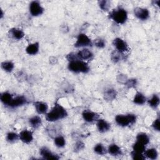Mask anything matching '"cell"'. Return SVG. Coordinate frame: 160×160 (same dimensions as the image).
<instances>
[{"label": "cell", "mask_w": 160, "mask_h": 160, "mask_svg": "<svg viewBox=\"0 0 160 160\" xmlns=\"http://www.w3.org/2000/svg\"><path fill=\"white\" fill-rule=\"evenodd\" d=\"M66 109L60 104L56 102L51 110L46 114V119L49 122H55L68 116Z\"/></svg>", "instance_id": "1"}, {"label": "cell", "mask_w": 160, "mask_h": 160, "mask_svg": "<svg viewBox=\"0 0 160 160\" xmlns=\"http://www.w3.org/2000/svg\"><path fill=\"white\" fill-rule=\"evenodd\" d=\"M68 69L74 73H88L90 71L89 66L84 61L78 59L70 61L68 65Z\"/></svg>", "instance_id": "2"}, {"label": "cell", "mask_w": 160, "mask_h": 160, "mask_svg": "<svg viewBox=\"0 0 160 160\" xmlns=\"http://www.w3.org/2000/svg\"><path fill=\"white\" fill-rule=\"evenodd\" d=\"M108 17L116 23L122 24L125 23L128 19V12L124 8L118 7L112 9L109 13Z\"/></svg>", "instance_id": "3"}, {"label": "cell", "mask_w": 160, "mask_h": 160, "mask_svg": "<svg viewBox=\"0 0 160 160\" xmlns=\"http://www.w3.org/2000/svg\"><path fill=\"white\" fill-rule=\"evenodd\" d=\"M115 121L121 127H127L134 124L136 121V117L133 114H118L115 117Z\"/></svg>", "instance_id": "4"}, {"label": "cell", "mask_w": 160, "mask_h": 160, "mask_svg": "<svg viewBox=\"0 0 160 160\" xmlns=\"http://www.w3.org/2000/svg\"><path fill=\"white\" fill-rule=\"evenodd\" d=\"M92 42L91 39L85 34L81 33L78 34L76 41L74 44L75 48H82V47H89L92 46Z\"/></svg>", "instance_id": "5"}, {"label": "cell", "mask_w": 160, "mask_h": 160, "mask_svg": "<svg viewBox=\"0 0 160 160\" xmlns=\"http://www.w3.org/2000/svg\"><path fill=\"white\" fill-rule=\"evenodd\" d=\"M29 9L31 16L34 17L41 16L44 11V8L41 6L40 2L38 1H32L29 4Z\"/></svg>", "instance_id": "6"}, {"label": "cell", "mask_w": 160, "mask_h": 160, "mask_svg": "<svg viewBox=\"0 0 160 160\" xmlns=\"http://www.w3.org/2000/svg\"><path fill=\"white\" fill-rule=\"evenodd\" d=\"M112 44L116 48V51L124 53L125 52H127L129 51V47L127 42L124 41L122 39L120 38H116L114 39L112 41Z\"/></svg>", "instance_id": "7"}, {"label": "cell", "mask_w": 160, "mask_h": 160, "mask_svg": "<svg viewBox=\"0 0 160 160\" xmlns=\"http://www.w3.org/2000/svg\"><path fill=\"white\" fill-rule=\"evenodd\" d=\"M134 14L141 21L147 20L149 18V11L147 8L137 7L134 9Z\"/></svg>", "instance_id": "8"}, {"label": "cell", "mask_w": 160, "mask_h": 160, "mask_svg": "<svg viewBox=\"0 0 160 160\" xmlns=\"http://www.w3.org/2000/svg\"><path fill=\"white\" fill-rule=\"evenodd\" d=\"M39 154L44 159H59V156L57 154L52 152L48 148L42 147L39 149Z\"/></svg>", "instance_id": "9"}, {"label": "cell", "mask_w": 160, "mask_h": 160, "mask_svg": "<svg viewBox=\"0 0 160 160\" xmlns=\"http://www.w3.org/2000/svg\"><path fill=\"white\" fill-rule=\"evenodd\" d=\"M83 119L88 122H92L97 121L99 119V115L90 110H84L82 113Z\"/></svg>", "instance_id": "10"}, {"label": "cell", "mask_w": 160, "mask_h": 160, "mask_svg": "<svg viewBox=\"0 0 160 160\" xmlns=\"http://www.w3.org/2000/svg\"><path fill=\"white\" fill-rule=\"evenodd\" d=\"M28 103L27 98L22 95H19L13 98L8 107L11 108H18L19 106H22Z\"/></svg>", "instance_id": "11"}, {"label": "cell", "mask_w": 160, "mask_h": 160, "mask_svg": "<svg viewBox=\"0 0 160 160\" xmlns=\"http://www.w3.org/2000/svg\"><path fill=\"white\" fill-rule=\"evenodd\" d=\"M19 139L25 144H29L33 140L32 131L28 129H24L19 134Z\"/></svg>", "instance_id": "12"}, {"label": "cell", "mask_w": 160, "mask_h": 160, "mask_svg": "<svg viewBox=\"0 0 160 160\" xmlns=\"http://www.w3.org/2000/svg\"><path fill=\"white\" fill-rule=\"evenodd\" d=\"M78 56L79 59L82 61H89L93 58L94 54L92 51L87 48L82 49L77 52Z\"/></svg>", "instance_id": "13"}, {"label": "cell", "mask_w": 160, "mask_h": 160, "mask_svg": "<svg viewBox=\"0 0 160 160\" xmlns=\"http://www.w3.org/2000/svg\"><path fill=\"white\" fill-rule=\"evenodd\" d=\"M33 105L35 108V109L38 114H46L48 109V105L46 102L37 101L34 102Z\"/></svg>", "instance_id": "14"}, {"label": "cell", "mask_w": 160, "mask_h": 160, "mask_svg": "<svg viewBox=\"0 0 160 160\" xmlns=\"http://www.w3.org/2000/svg\"><path fill=\"white\" fill-rule=\"evenodd\" d=\"M96 126L99 132L101 133L108 131L111 128V124L107 121L103 119H99L96 121Z\"/></svg>", "instance_id": "15"}, {"label": "cell", "mask_w": 160, "mask_h": 160, "mask_svg": "<svg viewBox=\"0 0 160 160\" xmlns=\"http://www.w3.org/2000/svg\"><path fill=\"white\" fill-rule=\"evenodd\" d=\"M9 35L16 40H20L24 36V32L21 29L17 28H12L9 30Z\"/></svg>", "instance_id": "16"}, {"label": "cell", "mask_w": 160, "mask_h": 160, "mask_svg": "<svg viewBox=\"0 0 160 160\" xmlns=\"http://www.w3.org/2000/svg\"><path fill=\"white\" fill-rule=\"evenodd\" d=\"M108 152L112 156H118L122 154V150L121 148L115 143L111 144L108 148Z\"/></svg>", "instance_id": "17"}, {"label": "cell", "mask_w": 160, "mask_h": 160, "mask_svg": "<svg viewBox=\"0 0 160 160\" xmlns=\"http://www.w3.org/2000/svg\"><path fill=\"white\" fill-rule=\"evenodd\" d=\"M117 92L113 88L106 89L103 94L104 98L108 101H112L116 98Z\"/></svg>", "instance_id": "18"}, {"label": "cell", "mask_w": 160, "mask_h": 160, "mask_svg": "<svg viewBox=\"0 0 160 160\" xmlns=\"http://www.w3.org/2000/svg\"><path fill=\"white\" fill-rule=\"evenodd\" d=\"M39 43L36 42L34 43L29 44L26 48V52L29 55H36L39 52Z\"/></svg>", "instance_id": "19"}, {"label": "cell", "mask_w": 160, "mask_h": 160, "mask_svg": "<svg viewBox=\"0 0 160 160\" xmlns=\"http://www.w3.org/2000/svg\"><path fill=\"white\" fill-rule=\"evenodd\" d=\"M13 96L11 93L8 92V91H4L2 92L0 95V99L2 102V103L6 106H9L12 100L13 99Z\"/></svg>", "instance_id": "20"}, {"label": "cell", "mask_w": 160, "mask_h": 160, "mask_svg": "<svg viewBox=\"0 0 160 160\" xmlns=\"http://www.w3.org/2000/svg\"><path fill=\"white\" fill-rule=\"evenodd\" d=\"M29 123L34 129H38L42 124L41 118L39 116H34L29 119Z\"/></svg>", "instance_id": "21"}, {"label": "cell", "mask_w": 160, "mask_h": 160, "mask_svg": "<svg viewBox=\"0 0 160 160\" xmlns=\"http://www.w3.org/2000/svg\"><path fill=\"white\" fill-rule=\"evenodd\" d=\"M132 101L137 105H143L146 101V98L141 92H137L133 98Z\"/></svg>", "instance_id": "22"}, {"label": "cell", "mask_w": 160, "mask_h": 160, "mask_svg": "<svg viewBox=\"0 0 160 160\" xmlns=\"http://www.w3.org/2000/svg\"><path fill=\"white\" fill-rule=\"evenodd\" d=\"M111 61L114 62V63H118L119 61H121V60H123L125 59V56L124 54V53L120 52L118 51H114L111 54Z\"/></svg>", "instance_id": "23"}, {"label": "cell", "mask_w": 160, "mask_h": 160, "mask_svg": "<svg viewBox=\"0 0 160 160\" xmlns=\"http://www.w3.org/2000/svg\"><path fill=\"white\" fill-rule=\"evenodd\" d=\"M136 141H138L144 145L148 144L149 142V140H150L149 136L146 133L143 132L138 133V134L136 135Z\"/></svg>", "instance_id": "24"}, {"label": "cell", "mask_w": 160, "mask_h": 160, "mask_svg": "<svg viewBox=\"0 0 160 160\" xmlns=\"http://www.w3.org/2000/svg\"><path fill=\"white\" fill-rule=\"evenodd\" d=\"M144 155L145 157L150 159H156L158 156V152L155 148H149L146 149L144 152Z\"/></svg>", "instance_id": "25"}, {"label": "cell", "mask_w": 160, "mask_h": 160, "mask_svg": "<svg viewBox=\"0 0 160 160\" xmlns=\"http://www.w3.org/2000/svg\"><path fill=\"white\" fill-rule=\"evenodd\" d=\"M94 152L98 155L103 156L108 153V149L106 148L101 143H98L96 144L93 149Z\"/></svg>", "instance_id": "26"}, {"label": "cell", "mask_w": 160, "mask_h": 160, "mask_svg": "<svg viewBox=\"0 0 160 160\" xmlns=\"http://www.w3.org/2000/svg\"><path fill=\"white\" fill-rule=\"evenodd\" d=\"M1 67L4 71L11 72L14 68V64L11 61H4L1 62Z\"/></svg>", "instance_id": "27"}, {"label": "cell", "mask_w": 160, "mask_h": 160, "mask_svg": "<svg viewBox=\"0 0 160 160\" xmlns=\"http://www.w3.org/2000/svg\"><path fill=\"white\" fill-rule=\"evenodd\" d=\"M160 102V99L158 95L157 94H153L151 98L148 100V104L150 107H151L153 109H156Z\"/></svg>", "instance_id": "28"}, {"label": "cell", "mask_w": 160, "mask_h": 160, "mask_svg": "<svg viewBox=\"0 0 160 160\" xmlns=\"http://www.w3.org/2000/svg\"><path fill=\"white\" fill-rule=\"evenodd\" d=\"M6 139L9 143H14L19 139V135L14 132H9L6 134Z\"/></svg>", "instance_id": "29"}, {"label": "cell", "mask_w": 160, "mask_h": 160, "mask_svg": "<svg viewBox=\"0 0 160 160\" xmlns=\"http://www.w3.org/2000/svg\"><path fill=\"white\" fill-rule=\"evenodd\" d=\"M54 142L56 146L58 148H63L66 145V140L61 135L56 136L54 139Z\"/></svg>", "instance_id": "30"}, {"label": "cell", "mask_w": 160, "mask_h": 160, "mask_svg": "<svg viewBox=\"0 0 160 160\" xmlns=\"http://www.w3.org/2000/svg\"><path fill=\"white\" fill-rule=\"evenodd\" d=\"M132 151H134L136 152H138L140 153H144V151L146 150V145L136 141L132 144Z\"/></svg>", "instance_id": "31"}, {"label": "cell", "mask_w": 160, "mask_h": 160, "mask_svg": "<svg viewBox=\"0 0 160 160\" xmlns=\"http://www.w3.org/2000/svg\"><path fill=\"white\" fill-rule=\"evenodd\" d=\"M99 8L104 11H107L111 7V1L108 0H101L98 1Z\"/></svg>", "instance_id": "32"}, {"label": "cell", "mask_w": 160, "mask_h": 160, "mask_svg": "<svg viewBox=\"0 0 160 160\" xmlns=\"http://www.w3.org/2000/svg\"><path fill=\"white\" fill-rule=\"evenodd\" d=\"M94 45L98 48L102 49L106 46V41L102 38H98L94 41Z\"/></svg>", "instance_id": "33"}, {"label": "cell", "mask_w": 160, "mask_h": 160, "mask_svg": "<svg viewBox=\"0 0 160 160\" xmlns=\"http://www.w3.org/2000/svg\"><path fill=\"white\" fill-rule=\"evenodd\" d=\"M131 156L134 160H144L146 158L143 153H140L134 151H132L131 152Z\"/></svg>", "instance_id": "34"}, {"label": "cell", "mask_w": 160, "mask_h": 160, "mask_svg": "<svg viewBox=\"0 0 160 160\" xmlns=\"http://www.w3.org/2000/svg\"><path fill=\"white\" fill-rule=\"evenodd\" d=\"M84 147H85L84 143L81 141H78L74 144L73 149H74V152H79L80 151L82 150L84 148Z\"/></svg>", "instance_id": "35"}, {"label": "cell", "mask_w": 160, "mask_h": 160, "mask_svg": "<svg viewBox=\"0 0 160 160\" xmlns=\"http://www.w3.org/2000/svg\"><path fill=\"white\" fill-rule=\"evenodd\" d=\"M124 85L128 88H135L137 85V79H127L126 82L124 83Z\"/></svg>", "instance_id": "36"}, {"label": "cell", "mask_w": 160, "mask_h": 160, "mask_svg": "<svg viewBox=\"0 0 160 160\" xmlns=\"http://www.w3.org/2000/svg\"><path fill=\"white\" fill-rule=\"evenodd\" d=\"M66 59H67V60H68L69 62L79 59V58L78 56L77 52L75 53V52H71L68 54L67 56H66Z\"/></svg>", "instance_id": "37"}, {"label": "cell", "mask_w": 160, "mask_h": 160, "mask_svg": "<svg viewBox=\"0 0 160 160\" xmlns=\"http://www.w3.org/2000/svg\"><path fill=\"white\" fill-rule=\"evenodd\" d=\"M160 122L159 118H157L152 124V128L156 131H159L160 129Z\"/></svg>", "instance_id": "38"}, {"label": "cell", "mask_w": 160, "mask_h": 160, "mask_svg": "<svg viewBox=\"0 0 160 160\" xmlns=\"http://www.w3.org/2000/svg\"><path fill=\"white\" fill-rule=\"evenodd\" d=\"M2 16H3V12H2V9H1V18H2Z\"/></svg>", "instance_id": "39"}]
</instances>
